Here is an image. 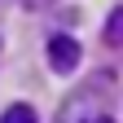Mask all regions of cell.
Returning <instances> with one entry per match:
<instances>
[{"instance_id":"obj_5","label":"cell","mask_w":123,"mask_h":123,"mask_svg":"<svg viewBox=\"0 0 123 123\" xmlns=\"http://www.w3.org/2000/svg\"><path fill=\"white\" fill-rule=\"evenodd\" d=\"M22 5H49V0H22Z\"/></svg>"},{"instance_id":"obj_3","label":"cell","mask_w":123,"mask_h":123,"mask_svg":"<svg viewBox=\"0 0 123 123\" xmlns=\"http://www.w3.org/2000/svg\"><path fill=\"white\" fill-rule=\"evenodd\" d=\"M101 35H105V44H123V9H114V13H110V22H105Z\"/></svg>"},{"instance_id":"obj_1","label":"cell","mask_w":123,"mask_h":123,"mask_svg":"<svg viewBox=\"0 0 123 123\" xmlns=\"http://www.w3.org/2000/svg\"><path fill=\"white\" fill-rule=\"evenodd\" d=\"M49 66L57 75H70L75 66H79V44H75L70 35H53L49 40Z\"/></svg>"},{"instance_id":"obj_4","label":"cell","mask_w":123,"mask_h":123,"mask_svg":"<svg viewBox=\"0 0 123 123\" xmlns=\"http://www.w3.org/2000/svg\"><path fill=\"white\" fill-rule=\"evenodd\" d=\"M84 123H114L110 114H92V119H84Z\"/></svg>"},{"instance_id":"obj_2","label":"cell","mask_w":123,"mask_h":123,"mask_svg":"<svg viewBox=\"0 0 123 123\" xmlns=\"http://www.w3.org/2000/svg\"><path fill=\"white\" fill-rule=\"evenodd\" d=\"M0 123H40V119H35L31 105H9V110L0 114Z\"/></svg>"}]
</instances>
